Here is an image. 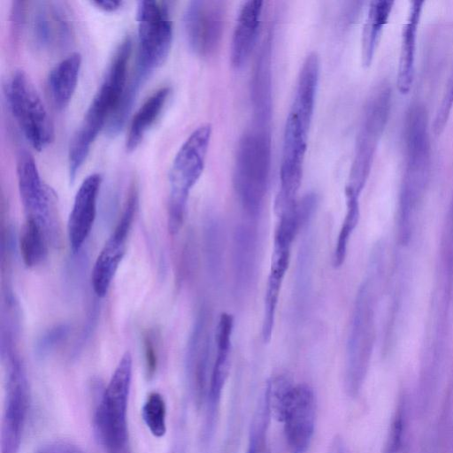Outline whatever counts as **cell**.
<instances>
[{"instance_id":"5bb4252c","label":"cell","mask_w":453,"mask_h":453,"mask_svg":"<svg viewBox=\"0 0 453 453\" xmlns=\"http://www.w3.org/2000/svg\"><path fill=\"white\" fill-rule=\"evenodd\" d=\"M406 169L402 187L423 193L430 166L427 117L424 108L414 106L406 121Z\"/></svg>"},{"instance_id":"74e56055","label":"cell","mask_w":453,"mask_h":453,"mask_svg":"<svg viewBox=\"0 0 453 453\" xmlns=\"http://www.w3.org/2000/svg\"><path fill=\"white\" fill-rule=\"evenodd\" d=\"M151 331H146L142 336L145 372L148 379H151L157 369L158 355L157 342Z\"/></svg>"},{"instance_id":"f546056e","label":"cell","mask_w":453,"mask_h":453,"mask_svg":"<svg viewBox=\"0 0 453 453\" xmlns=\"http://www.w3.org/2000/svg\"><path fill=\"white\" fill-rule=\"evenodd\" d=\"M295 386L286 375L282 374L273 376L266 384L264 393L270 414L279 422L283 421Z\"/></svg>"},{"instance_id":"d590c367","label":"cell","mask_w":453,"mask_h":453,"mask_svg":"<svg viewBox=\"0 0 453 453\" xmlns=\"http://www.w3.org/2000/svg\"><path fill=\"white\" fill-rule=\"evenodd\" d=\"M453 106V69L447 84L444 96L442 97L440 107L436 111L434 121L433 124L434 133L438 135L440 134L448 121L450 111Z\"/></svg>"},{"instance_id":"ba28073f","label":"cell","mask_w":453,"mask_h":453,"mask_svg":"<svg viewBox=\"0 0 453 453\" xmlns=\"http://www.w3.org/2000/svg\"><path fill=\"white\" fill-rule=\"evenodd\" d=\"M11 111L23 135L36 150L53 141L54 128L46 107L34 84L23 71H16L6 86Z\"/></svg>"},{"instance_id":"5b68a950","label":"cell","mask_w":453,"mask_h":453,"mask_svg":"<svg viewBox=\"0 0 453 453\" xmlns=\"http://www.w3.org/2000/svg\"><path fill=\"white\" fill-rule=\"evenodd\" d=\"M211 127L203 124L194 130L176 153L169 173L168 230L178 234L183 226L190 190L201 177Z\"/></svg>"},{"instance_id":"1f68e13d","label":"cell","mask_w":453,"mask_h":453,"mask_svg":"<svg viewBox=\"0 0 453 453\" xmlns=\"http://www.w3.org/2000/svg\"><path fill=\"white\" fill-rule=\"evenodd\" d=\"M313 241L308 236L301 244L295 278V295L299 304L303 305L307 300L311 279L313 265Z\"/></svg>"},{"instance_id":"44dd1931","label":"cell","mask_w":453,"mask_h":453,"mask_svg":"<svg viewBox=\"0 0 453 453\" xmlns=\"http://www.w3.org/2000/svg\"><path fill=\"white\" fill-rule=\"evenodd\" d=\"M264 2L243 3L239 12L231 42L230 58L234 67L242 68L256 45Z\"/></svg>"},{"instance_id":"4fadbf2b","label":"cell","mask_w":453,"mask_h":453,"mask_svg":"<svg viewBox=\"0 0 453 453\" xmlns=\"http://www.w3.org/2000/svg\"><path fill=\"white\" fill-rule=\"evenodd\" d=\"M30 14L28 26L36 49L50 53L62 51L71 45L74 38L73 26L62 3L36 2Z\"/></svg>"},{"instance_id":"f1b7e54d","label":"cell","mask_w":453,"mask_h":453,"mask_svg":"<svg viewBox=\"0 0 453 453\" xmlns=\"http://www.w3.org/2000/svg\"><path fill=\"white\" fill-rule=\"evenodd\" d=\"M203 237L208 273L214 283L220 284L225 264V235L221 222L215 218L208 219Z\"/></svg>"},{"instance_id":"836d02e7","label":"cell","mask_w":453,"mask_h":453,"mask_svg":"<svg viewBox=\"0 0 453 453\" xmlns=\"http://www.w3.org/2000/svg\"><path fill=\"white\" fill-rule=\"evenodd\" d=\"M270 417L266 398L263 394L251 422L246 453H260L262 451Z\"/></svg>"},{"instance_id":"e0dca14e","label":"cell","mask_w":453,"mask_h":453,"mask_svg":"<svg viewBox=\"0 0 453 453\" xmlns=\"http://www.w3.org/2000/svg\"><path fill=\"white\" fill-rule=\"evenodd\" d=\"M316 397L307 384L295 386L291 401L286 411L283 426L289 453H306L315 430Z\"/></svg>"},{"instance_id":"ab89813d","label":"cell","mask_w":453,"mask_h":453,"mask_svg":"<svg viewBox=\"0 0 453 453\" xmlns=\"http://www.w3.org/2000/svg\"><path fill=\"white\" fill-rule=\"evenodd\" d=\"M92 4L104 12H115L119 10L122 4V1H93Z\"/></svg>"},{"instance_id":"9c48e42d","label":"cell","mask_w":453,"mask_h":453,"mask_svg":"<svg viewBox=\"0 0 453 453\" xmlns=\"http://www.w3.org/2000/svg\"><path fill=\"white\" fill-rule=\"evenodd\" d=\"M138 59L135 73L144 80L167 58L173 41L169 7L164 1H140L137 6Z\"/></svg>"},{"instance_id":"6da1fadb","label":"cell","mask_w":453,"mask_h":453,"mask_svg":"<svg viewBox=\"0 0 453 453\" xmlns=\"http://www.w3.org/2000/svg\"><path fill=\"white\" fill-rule=\"evenodd\" d=\"M319 79V59L316 53H311L300 70L285 125L280 185L274 205L276 214L286 211L297 201L296 195L302 182Z\"/></svg>"},{"instance_id":"4dcf8cb0","label":"cell","mask_w":453,"mask_h":453,"mask_svg":"<svg viewBox=\"0 0 453 453\" xmlns=\"http://www.w3.org/2000/svg\"><path fill=\"white\" fill-rule=\"evenodd\" d=\"M345 196L347 206L346 214L338 234L333 255V265L335 268L341 267L345 261L349 241L360 218L359 197L348 194H345Z\"/></svg>"},{"instance_id":"b9f144b4","label":"cell","mask_w":453,"mask_h":453,"mask_svg":"<svg viewBox=\"0 0 453 453\" xmlns=\"http://www.w3.org/2000/svg\"><path fill=\"white\" fill-rule=\"evenodd\" d=\"M263 453H270V451H268V450H265V451H264Z\"/></svg>"},{"instance_id":"52a82bcc","label":"cell","mask_w":453,"mask_h":453,"mask_svg":"<svg viewBox=\"0 0 453 453\" xmlns=\"http://www.w3.org/2000/svg\"><path fill=\"white\" fill-rule=\"evenodd\" d=\"M390 104L391 94L388 88L376 90L368 99L357 137L345 194L359 197L368 179L377 144L385 129Z\"/></svg>"},{"instance_id":"d6986e66","label":"cell","mask_w":453,"mask_h":453,"mask_svg":"<svg viewBox=\"0 0 453 453\" xmlns=\"http://www.w3.org/2000/svg\"><path fill=\"white\" fill-rule=\"evenodd\" d=\"M101 184L99 173L90 174L75 194L67 222L68 241L73 253L81 250L92 230Z\"/></svg>"},{"instance_id":"8fae6325","label":"cell","mask_w":453,"mask_h":453,"mask_svg":"<svg viewBox=\"0 0 453 453\" xmlns=\"http://www.w3.org/2000/svg\"><path fill=\"white\" fill-rule=\"evenodd\" d=\"M138 207V188L130 184L119 221L102 248L91 273L93 290L98 297L107 294L116 272L125 256L127 242Z\"/></svg>"},{"instance_id":"ac0fdd59","label":"cell","mask_w":453,"mask_h":453,"mask_svg":"<svg viewBox=\"0 0 453 453\" xmlns=\"http://www.w3.org/2000/svg\"><path fill=\"white\" fill-rule=\"evenodd\" d=\"M18 187L27 218L42 221L49 229L53 209V197L44 185L34 157L22 152L17 164Z\"/></svg>"},{"instance_id":"277c9868","label":"cell","mask_w":453,"mask_h":453,"mask_svg":"<svg viewBox=\"0 0 453 453\" xmlns=\"http://www.w3.org/2000/svg\"><path fill=\"white\" fill-rule=\"evenodd\" d=\"M133 360L126 351L103 391L94 413V431L104 453H130L127 403L132 381Z\"/></svg>"},{"instance_id":"2e32d148","label":"cell","mask_w":453,"mask_h":453,"mask_svg":"<svg viewBox=\"0 0 453 453\" xmlns=\"http://www.w3.org/2000/svg\"><path fill=\"white\" fill-rule=\"evenodd\" d=\"M234 317L226 312L220 314L216 331V357L210 375L206 397L207 414L203 431V441H209L213 434L222 391L230 369L231 338Z\"/></svg>"},{"instance_id":"7c38bea8","label":"cell","mask_w":453,"mask_h":453,"mask_svg":"<svg viewBox=\"0 0 453 453\" xmlns=\"http://www.w3.org/2000/svg\"><path fill=\"white\" fill-rule=\"evenodd\" d=\"M223 2L195 0L184 12V32L190 50L198 57L209 58L219 49L225 26Z\"/></svg>"},{"instance_id":"d4e9b609","label":"cell","mask_w":453,"mask_h":453,"mask_svg":"<svg viewBox=\"0 0 453 453\" xmlns=\"http://www.w3.org/2000/svg\"><path fill=\"white\" fill-rule=\"evenodd\" d=\"M170 94L168 87L156 90L134 115L126 141L128 151L135 150L143 140L148 130L159 117Z\"/></svg>"},{"instance_id":"d6a6232c","label":"cell","mask_w":453,"mask_h":453,"mask_svg":"<svg viewBox=\"0 0 453 453\" xmlns=\"http://www.w3.org/2000/svg\"><path fill=\"white\" fill-rule=\"evenodd\" d=\"M142 419L155 437H162L166 433V405L158 392L150 393L142 408Z\"/></svg>"},{"instance_id":"3957f363","label":"cell","mask_w":453,"mask_h":453,"mask_svg":"<svg viewBox=\"0 0 453 453\" xmlns=\"http://www.w3.org/2000/svg\"><path fill=\"white\" fill-rule=\"evenodd\" d=\"M261 126L241 138L235 157L234 186L240 203L250 219H256L266 196L272 160L270 133Z\"/></svg>"},{"instance_id":"7a4b0ae2","label":"cell","mask_w":453,"mask_h":453,"mask_svg":"<svg viewBox=\"0 0 453 453\" xmlns=\"http://www.w3.org/2000/svg\"><path fill=\"white\" fill-rule=\"evenodd\" d=\"M132 40L126 36L116 49L100 88L71 142L68 169L73 181L100 131L117 111L127 85Z\"/></svg>"},{"instance_id":"8992f818","label":"cell","mask_w":453,"mask_h":453,"mask_svg":"<svg viewBox=\"0 0 453 453\" xmlns=\"http://www.w3.org/2000/svg\"><path fill=\"white\" fill-rule=\"evenodd\" d=\"M373 279L367 277L357 293L346 348V390L356 396L365 377L374 342Z\"/></svg>"},{"instance_id":"9a60e30c","label":"cell","mask_w":453,"mask_h":453,"mask_svg":"<svg viewBox=\"0 0 453 453\" xmlns=\"http://www.w3.org/2000/svg\"><path fill=\"white\" fill-rule=\"evenodd\" d=\"M210 313L200 310L189 336L186 353V372L191 394L199 408L206 401L211 349Z\"/></svg>"},{"instance_id":"e575fe53","label":"cell","mask_w":453,"mask_h":453,"mask_svg":"<svg viewBox=\"0 0 453 453\" xmlns=\"http://www.w3.org/2000/svg\"><path fill=\"white\" fill-rule=\"evenodd\" d=\"M70 326L67 324L57 325L40 336L35 345L36 354L42 357L51 352L68 335Z\"/></svg>"},{"instance_id":"8d00e7d4","label":"cell","mask_w":453,"mask_h":453,"mask_svg":"<svg viewBox=\"0 0 453 453\" xmlns=\"http://www.w3.org/2000/svg\"><path fill=\"white\" fill-rule=\"evenodd\" d=\"M403 416L401 411H398L390 425L384 453H403Z\"/></svg>"},{"instance_id":"7402d4cb","label":"cell","mask_w":453,"mask_h":453,"mask_svg":"<svg viewBox=\"0 0 453 453\" xmlns=\"http://www.w3.org/2000/svg\"><path fill=\"white\" fill-rule=\"evenodd\" d=\"M290 250L276 247L273 250L262 321V338L265 343L272 339L280 288L290 261Z\"/></svg>"},{"instance_id":"ffe728a7","label":"cell","mask_w":453,"mask_h":453,"mask_svg":"<svg viewBox=\"0 0 453 453\" xmlns=\"http://www.w3.org/2000/svg\"><path fill=\"white\" fill-rule=\"evenodd\" d=\"M258 234L251 222L235 227L233 238L232 265L235 294L242 296L252 286L257 263Z\"/></svg>"},{"instance_id":"f35d334b","label":"cell","mask_w":453,"mask_h":453,"mask_svg":"<svg viewBox=\"0 0 453 453\" xmlns=\"http://www.w3.org/2000/svg\"><path fill=\"white\" fill-rule=\"evenodd\" d=\"M36 453H84L78 446L66 441L49 442Z\"/></svg>"},{"instance_id":"83f0119b","label":"cell","mask_w":453,"mask_h":453,"mask_svg":"<svg viewBox=\"0 0 453 453\" xmlns=\"http://www.w3.org/2000/svg\"><path fill=\"white\" fill-rule=\"evenodd\" d=\"M393 2L373 1L364 25L361 40V58L364 66L371 65L384 25L390 15Z\"/></svg>"},{"instance_id":"cb8c5ba5","label":"cell","mask_w":453,"mask_h":453,"mask_svg":"<svg viewBox=\"0 0 453 453\" xmlns=\"http://www.w3.org/2000/svg\"><path fill=\"white\" fill-rule=\"evenodd\" d=\"M422 4L420 1L412 3L407 23L403 28L396 81L401 94H407L413 82L416 33Z\"/></svg>"},{"instance_id":"30bf717a","label":"cell","mask_w":453,"mask_h":453,"mask_svg":"<svg viewBox=\"0 0 453 453\" xmlns=\"http://www.w3.org/2000/svg\"><path fill=\"white\" fill-rule=\"evenodd\" d=\"M6 362V396L1 428V453H19L29 409V387L14 348L2 351Z\"/></svg>"},{"instance_id":"60d3db41","label":"cell","mask_w":453,"mask_h":453,"mask_svg":"<svg viewBox=\"0 0 453 453\" xmlns=\"http://www.w3.org/2000/svg\"><path fill=\"white\" fill-rule=\"evenodd\" d=\"M329 453H345L344 445L339 437L334 439Z\"/></svg>"},{"instance_id":"4316f807","label":"cell","mask_w":453,"mask_h":453,"mask_svg":"<svg viewBox=\"0 0 453 453\" xmlns=\"http://www.w3.org/2000/svg\"><path fill=\"white\" fill-rule=\"evenodd\" d=\"M49 229L40 220L27 218L19 235V250L24 265L32 268L41 265L48 253Z\"/></svg>"},{"instance_id":"484cf974","label":"cell","mask_w":453,"mask_h":453,"mask_svg":"<svg viewBox=\"0 0 453 453\" xmlns=\"http://www.w3.org/2000/svg\"><path fill=\"white\" fill-rule=\"evenodd\" d=\"M270 47L265 44L257 63L253 81L251 97L257 123L265 126L270 119L271 96V68Z\"/></svg>"},{"instance_id":"603a6c76","label":"cell","mask_w":453,"mask_h":453,"mask_svg":"<svg viewBox=\"0 0 453 453\" xmlns=\"http://www.w3.org/2000/svg\"><path fill=\"white\" fill-rule=\"evenodd\" d=\"M81 66L78 52L69 54L50 72L47 87L50 97L58 110L65 108L75 92Z\"/></svg>"}]
</instances>
